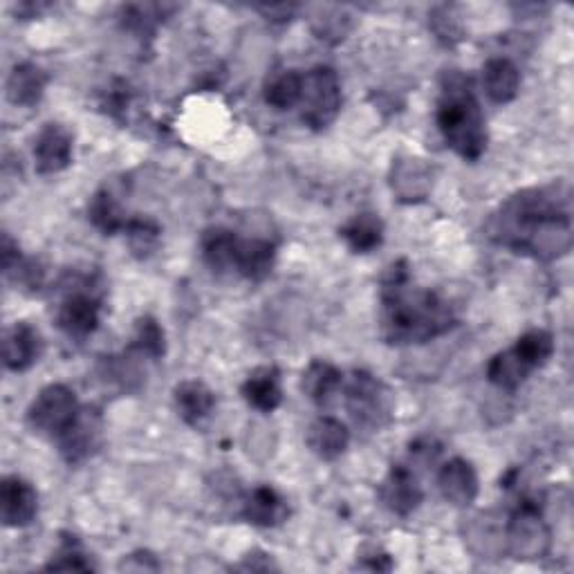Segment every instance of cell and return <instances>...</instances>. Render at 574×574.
<instances>
[{
    "instance_id": "obj_1",
    "label": "cell",
    "mask_w": 574,
    "mask_h": 574,
    "mask_svg": "<svg viewBox=\"0 0 574 574\" xmlns=\"http://www.w3.org/2000/svg\"><path fill=\"white\" fill-rule=\"evenodd\" d=\"M489 236L543 263L565 256L574 238L570 189L554 182L519 191L491 219Z\"/></svg>"
},
{
    "instance_id": "obj_2",
    "label": "cell",
    "mask_w": 574,
    "mask_h": 574,
    "mask_svg": "<svg viewBox=\"0 0 574 574\" xmlns=\"http://www.w3.org/2000/svg\"><path fill=\"white\" fill-rule=\"evenodd\" d=\"M454 326L456 312L440 295L411 285L406 261L389 267L382 280L380 308V330L386 343H426L447 334Z\"/></svg>"
},
{
    "instance_id": "obj_3",
    "label": "cell",
    "mask_w": 574,
    "mask_h": 574,
    "mask_svg": "<svg viewBox=\"0 0 574 574\" xmlns=\"http://www.w3.org/2000/svg\"><path fill=\"white\" fill-rule=\"evenodd\" d=\"M438 128L456 156L476 162L487 151V124L469 77L447 72L438 99Z\"/></svg>"
},
{
    "instance_id": "obj_4",
    "label": "cell",
    "mask_w": 574,
    "mask_h": 574,
    "mask_svg": "<svg viewBox=\"0 0 574 574\" xmlns=\"http://www.w3.org/2000/svg\"><path fill=\"white\" fill-rule=\"evenodd\" d=\"M346 411L359 428L375 434L393 419L395 400L380 378L369 371H354L346 382Z\"/></svg>"
},
{
    "instance_id": "obj_5",
    "label": "cell",
    "mask_w": 574,
    "mask_h": 574,
    "mask_svg": "<svg viewBox=\"0 0 574 574\" xmlns=\"http://www.w3.org/2000/svg\"><path fill=\"white\" fill-rule=\"evenodd\" d=\"M552 550V530L543 519L539 502L523 498L506 523V552L517 561H539Z\"/></svg>"
},
{
    "instance_id": "obj_6",
    "label": "cell",
    "mask_w": 574,
    "mask_h": 574,
    "mask_svg": "<svg viewBox=\"0 0 574 574\" xmlns=\"http://www.w3.org/2000/svg\"><path fill=\"white\" fill-rule=\"evenodd\" d=\"M341 82L337 70L330 65H317L304 75L301 93V119L312 130H326L341 110Z\"/></svg>"
},
{
    "instance_id": "obj_7",
    "label": "cell",
    "mask_w": 574,
    "mask_h": 574,
    "mask_svg": "<svg viewBox=\"0 0 574 574\" xmlns=\"http://www.w3.org/2000/svg\"><path fill=\"white\" fill-rule=\"evenodd\" d=\"M79 411L82 406L75 391L65 384H50L34 397L25 419L32 428V434L56 440L63 431L75 422Z\"/></svg>"
},
{
    "instance_id": "obj_8",
    "label": "cell",
    "mask_w": 574,
    "mask_h": 574,
    "mask_svg": "<svg viewBox=\"0 0 574 574\" xmlns=\"http://www.w3.org/2000/svg\"><path fill=\"white\" fill-rule=\"evenodd\" d=\"M102 436H104L102 413L93 406H82L75 422H72L54 443L65 463L79 465L99 451Z\"/></svg>"
},
{
    "instance_id": "obj_9",
    "label": "cell",
    "mask_w": 574,
    "mask_h": 574,
    "mask_svg": "<svg viewBox=\"0 0 574 574\" xmlns=\"http://www.w3.org/2000/svg\"><path fill=\"white\" fill-rule=\"evenodd\" d=\"M436 169L422 158L397 156L389 171V184L395 198L404 204L424 202L434 191Z\"/></svg>"
},
{
    "instance_id": "obj_10",
    "label": "cell",
    "mask_w": 574,
    "mask_h": 574,
    "mask_svg": "<svg viewBox=\"0 0 574 574\" xmlns=\"http://www.w3.org/2000/svg\"><path fill=\"white\" fill-rule=\"evenodd\" d=\"M75 156V139L63 124H45L34 139V164L41 176L65 171Z\"/></svg>"
},
{
    "instance_id": "obj_11",
    "label": "cell",
    "mask_w": 574,
    "mask_h": 574,
    "mask_svg": "<svg viewBox=\"0 0 574 574\" xmlns=\"http://www.w3.org/2000/svg\"><path fill=\"white\" fill-rule=\"evenodd\" d=\"M102 321V306L93 293L72 290L56 308V326L75 339L91 337Z\"/></svg>"
},
{
    "instance_id": "obj_12",
    "label": "cell",
    "mask_w": 574,
    "mask_h": 574,
    "mask_svg": "<svg viewBox=\"0 0 574 574\" xmlns=\"http://www.w3.org/2000/svg\"><path fill=\"white\" fill-rule=\"evenodd\" d=\"M39 514V493L21 476H6L0 482V521L6 528H25Z\"/></svg>"
},
{
    "instance_id": "obj_13",
    "label": "cell",
    "mask_w": 574,
    "mask_h": 574,
    "mask_svg": "<svg viewBox=\"0 0 574 574\" xmlns=\"http://www.w3.org/2000/svg\"><path fill=\"white\" fill-rule=\"evenodd\" d=\"M424 498L415 471L406 465H393L380 485L382 506L395 517H411Z\"/></svg>"
},
{
    "instance_id": "obj_14",
    "label": "cell",
    "mask_w": 574,
    "mask_h": 574,
    "mask_svg": "<svg viewBox=\"0 0 574 574\" xmlns=\"http://www.w3.org/2000/svg\"><path fill=\"white\" fill-rule=\"evenodd\" d=\"M43 354L41 332L28 323L17 321L3 332V362L12 373L30 371Z\"/></svg>"
},
{
    "instance_id": "obj_15",
    "label": "cell",
    "mask_w": 574,
    "mask_h": 574,
    "mask_svg": "<svg viewBox=\"0 0 574 574\" xmlns=\"http://www.w3.org/2000/svg\"><path fill=\"white\" fill-rule=\"evenodd\" d=\"M438 489L454 508H469L476 502L480 482L474 465L465 458H451L438 471Z\"/></svg>"
},
{
    "instance_id": "obj_16",
    "label": "cell",
    "mask_w": 574,
    "mask_h": 574,
    "mask_svg": "<svg viewBox=\"0 0 574 574\" xmlns=\"http://www.w3.org/2000/svg\"><path fill=\"white\" fill-rule=\"evenodd\" d=\"M290 517L287 500L269 485L252 489L243 502V519L256 528H278Z\"/></svg>"
},
{
    "instance_id": "obj_17",
    "label": "cell",
    "mask_w": 574,
    "mask_h": 574,
    "mask_svg": "<svg viewBox=\"0 0 574 574\" xmlns=\"http://www.w3.org/2000/svg\"><path fill=\"white\" fill-rule=\"evenodd\" d=\"M306 443H308V449L317 458L332 463L346 454V449L350 445V431L341 419L321 415L310 424L308 434H306Z\"/></svg>"
},
{
    "instance_id": "obj_18",
    "label": "cell",
    "mask_w": 574,
    "mask_h": 574,
    "mask_svg": "<svg viewBox=\"0 0 574 574\" xmlns=\"http://www.w3.org/2000/svg\"><path fill=\"white\" fill-rule=\"evenodd\" d=\"M465 545L478 559H498L506 554V525L489 512L476 514L465 525Z\"/></svg>"
},
{
    "instance_id": "obj_19",
    "label": "cell",
    "mask_w": 574,
    "mask_h": 574,
    "mask_svg": "<svg viewBox=\"0 0 574 574\" xmlns=\"http://www.w3.org/2000/svg\"><path fill=\"white\" fill-rule=\"evenodd\" d=\"M45 88H47V72L32 61L17 63L6 84L10 104L23 106V108L36 106L43 99Z\"/></svg>"
},
{
    "instance_id": "obj_20",
    "label": "cell",
    "mask_w": 574,
    "mask_h": 574,
    "mask_svg": "<svg viewBox=\"0 0 574 574\" xmlns=\"http://www.w3.org/2000/svg\"><path fill=\"white\" fill-rule=\"evenodd\" d=\"M482 88L493 104H510L521 91V72L514 61L493 56L482 67Z\"/></svg>"
},
{
    "instance_id": "obj_21",
    "label": "cell",
    "mask_w": 574,
    "mask_h": 574,
    "mask_svg": "<svg viewBox=\"0 0 574 574\" xmlns=\"http://www.w3.org/2000/svg\"><path fill=\"white\" fill-rule=\"evenodd\" d=\"M276 263V245L265 238H238L234 272L247 280H265Z\"/></svg>"
},
{
    "instance_id": "obj_22",
    "label": "cell",
    "mask_w": 574,
    "mask_h": 574,
    "mask_svg": "<svg viewBox=\"0 0 574 574\" xmlns=\"http://www.w3.org/2000/svg\"><path fill=\"white\" fill-rule=\"evenodd\" d=\"M243 400L258 413H272L283 402L280 373L274 366H261L249 373L245 384L241 386Z\"/></svg>"
},
{
    "instance_id": "obj_23",
    "label": "cell",
    "mask_w": 574,
    "mask_h": 574,
    "mask_svg": "<svg viewBox=\"0 0 574 574\" xmlns=\"http://www.w3.org/2000/svg\"><path fill=\"white\" fill-rule=\"evenodd\" d=\"M339 236L354 254H371L384 243V223L378 213L362 211L339 230Z\"/></svg>"
},
{
    "instance_id": "obj_24",
    "label": "cell",
    "mask_w": 574,
    "mask_h": 574,
    "mask_svg": "<svg viewBox=\"0 0 574 574\" xmlns=\"http://www.w3.org/2000/svg\"><path fill=\"white\" fill-rule=\"evenodd\" d=\"M173 400H176V408H178L180 417L189 426H200L204 419H209V415L215 408L213 391L198 380L180 382L173 391Z\"/></svg>"
},
{
    "instance_id": "obj_25",
    "label": "cell",
    "mask_w": 574,
    "mask_h": 574,
    "mask_svg": "<svg viewBox=\"0 0 574 574\" xmlns=\"http://www.w3.org/2000/svg\"><path fill=\"white\" fill-rule=\"evenodd\" d=\"M343 389V373L323 359H315V362L304 371L301 378V391L312 400L317 406H328L332 397Z\"/></svg>"
},
{
    "instance_id": "obj_26",
    "label": "cell",
    "mask_w": 574,
    "mask_h": 574,
    "mask_svg": "<svg viewBox=\"0 0 574 574\" xmlns=\"http://www.w3.org/2000/svg\"><path fill=\"white\" fill-rule=\"evenodd\" d=\"M532 373L534 371L525 364V359L514 350V346L493 354L487 364V380L500 391L521 389Z\"/></svg>"
},
{
    "instance_id": "obj_27",
    "label": "cell",
    "mask_w": 574,
    "mask_h": 574,
    "mask_svg": "<svg viewBox=\"0 0 574 574\" xmlns=\"http://www.w3.org/2000/svg\"><path fill=\"white\" fill-rule=\"evenodd\" d=\"M202 247V258L213 272H230L234 269L236 261V247H238V236L225 227H211L202 234L200 241Z\"/></svg>"
},
{
    "instance_id": "obj_28",
    "label": "cell",
    "mask_w": 574,
    "mask_h": 574,
    "mask_svg": "<svg viewBox=\"0 0 574 574\" xmlns=\"http://www.w3.org/2000/svg\"><path fill=\"white\" fill-rule=\"evenodd\" d=\"M304 93V75L297 70H280L265 84L263 99L276 110H290L299 106Z\"/></svg>"
},
{
    "instance_id": "obj_29",
    "label": "cell",
    "mask_w": 574,
    "mask_h": 574,
    "mask_svg": "<svg viewBox=\"0 0 574 574\" xmlns=\"http://www.w3.org/2000/svg\"><path fill=\"white\" fill-rule=\"evenodd\" d=\"M88 219L106 236L124 232L130 221L124 213L121 204L117 202V198L108 189H102L93 195V200L88 204Z\"/></svg>"
},
{
    "instance_id": "obj_30",
    "label": "cell",
    "mask_w": 574,
    "mask_h": 574,
    "mask_svg": "<svg viewBox=\"0 0 574 574\" xmlns=\"http://www.w3.org/2000/svg\"><path fill=\"white\" fill-rule=\"evenodd\" d=\"M130 350L137 352L139 357L149 359H162L167 352V334L164 328L156 317L144 315L135 321L132 339H130Z\"/></svg>"
},
{
    "instance_id": "obj_31",
    "label": "cell",
    "mask_w": 574,
    "mask_h": 574,
    "mask_svg": "<svg viewBox=\"0 0 574 574\" xmlns=\"http://www.w3.org/2000/svg\"><path fill=\"white\" fill-rule=\"evenodd\" d=\"M514 350L525 359V364L532 371H536V369H543L552 359L554 337H552V332H548L543 328H532L517 339Z\"/></svg>"
},
{
    "instance_id": "obj_32",
    "label": "cell",
    "mask_w": 574,
    "mask_h": 574,
    "mask_svg": "<svg viewBox=\"0 0 574 574\" xmlns=\"http://www.w3.org/2000/svg\"><path fill=\"white\" fill-rule=\"evenodd\" d=\"M124 234L128 238V247H130L132 256L144 261V258H149L151 254H156V249L160 247L162 230L151 219H130Z\"/></svg>"
},
{
    "instance_id": "obj_33",
    "label": "cell",
    "mask_w": 574,
    "mask_h": 574,
    "mask_svg": "<svg viewBox=\"0 0 574 574\" xmlns=\"http://www.w3.org/2000/svg\"><path fill=\"white\" fill-rule=\"evenodd\" d=\"M47 572H93L95 565L88 559V554L82 550V545L75 541V536H70L61 543L59 552L52 556L50 563H45Z\"/></svg>"
},
{
    "instance_id": "obj_34",
    "label": "cell",
    "mask_w": 574,
    "mask_h": 574,
    "mask_svg": "<svg viewBox=\"0 0 574 574\" xmlns=\"http://www.w3.org/2000/svg\"><path fill=\"white\" fill-rule=\"evenodd\" d=\"M352 28V21L343 12H323L321 19H312V32L326 43H341Z\"/></svg>"
},
{
    "instance_id": "obj_35",
    "label": "cell",
    "mask_w": 574,
    "mask_h": 574,
    "mask_svg": "<svg viewBox=\"0 0 574 574\" xmlns=\"http://www.w3.org/2000/svg\"><path fill=\"white\" fill-rule=\"evenodd\" d=\"M119 572H160L162 563L158 561V556L149 550H135L130 554H126L119 565Z\"/></svg>"
},
{
    "instance_id": "obj_36",
    "label": "cell",
    "mask_w": 574,
    "mask_h": 574,
    "mask_svg": "<svg viewBox=\"0 0 574 574\" xmlns=\"http://www.w3.org/2000/svg\"><path fill=\"white\" fill-rule=\"evenodd\" d=\"M434 23H443V28H436L438 39H445L447 43H456V41L463 39V36H460L458 21H456V17L449 14L447 8H445V10H438V12L434 14Z\"/></svg>"
},
{
    "instance_id": "obj_37",
    "label": "cell",
    "mask_w": 574,
    "mask_h": 574,
    "mask_svg": "<svg viewBox=\"0 0 574 574\" xmlns=\"http://www.w3.org/2000/svg\"><path fill=\"white\" fill-rule=\"evenodd\" d=\"M357 567L359 570H369V572H391L393 570V559L386 552L373 550L369 556L357 559Z\"/></svg>"
},
{
    "instance_id": "obj_38",
    "label": "cell",
    "mask_w": 574,
    "mask_h": 574,
    "mask_svg": "<svg viewBox=\"0 0 574 574\" xmlns=\"http://www.w3.org/2000/svg\"><path fill=\"white\" fill-rule=\"evenodd\" d=\"M0 254H3V272H10L23 258L19 243L8 232H3V245H0Z\"/></svg>"
},
{
    "instance_id": "obj_39",
    "label": "cell",
    "mask_w": 574,
    "mask_h": 574,
    "mask_svg": "<svg viewBox=\"0 0 574 574\" xmlns=\"http://www.w3.org/2000/svg\"><path fill=\"white\" fill-rule=\"evenodd\" d=\"M261 554L263 552H249V554H245V559H243V563L238 565V570H252V572H267V570H276V565H274V561H272V556L269 554H265L263 556V561H258L261 559Z\"/></svg>"
},
{
    "instance_id": "obj_40",
    "label": "cell",
    "mask_w": 574,
    "mask_h": 574,
    "mask_svg": "<svg viewBox=\"0 0 574 574\" xmlns=\"http://www.w3.org/2000/svg\"><path fill=\"white\" fill-rule=\"evenodd\" d=\"M258 12H263L267 17V21L274 23H285L290 21L293 14L297 12V6H272V8H258Z\"/></svg>"
}]
</instances>
